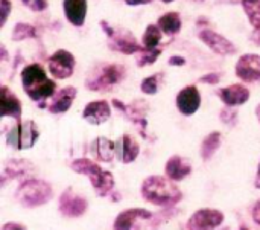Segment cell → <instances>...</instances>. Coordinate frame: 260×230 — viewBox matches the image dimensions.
<instances>
[{"mask_svg": "<svg viewBox=\"0 0 260 230\" xmlns=\"http://www.w3.org/2000/svg\"><path fill=\"white\" fill-rule=\"evenodd\" d=\"M201 105V95L195 85L184 87L177 95V108L183 116H192L200 110Z\"/></svg>", "mask_w": 260, "mask_h": 230, "instance_id": "cell-13", "label": "cell"}, {"mask_svg": "<svg viewBox=\"0 0 260 230\" xmlns=\"http://www.w3.org/2000/svg\"><path fill=\"white\" fill-rule=\"evenodd\" d=\"M35 37H37V29L27 23H18L12 31V40L14 41H20L24 38H35Z\"/></svg>", "mask_w": 260, "mask_h": 230, "instance_id": "cell-28", "label": "cell"}, {"mask_svg": "<svg viewBox=\"0 0 260 230\" xmlns=\"http://www.w3.org/2000/svg\"><path fill=\"white\" fill-rule=\"evenodd\" d=\"M158 27L166 35H177L181 29V18L178 12H166L158 18Z\"/></svg>", "mask_w": 260, "mask_h": 230, "instance_id": "cell-25", "label": "cell"}, {"mask_svg": "<svg viewBox=\"0 0 260 230\" xmlns=\"http://www.w3.org/2000/svg\"><path fill=\"white\" fill-rule=\"evenodd\" d=\"M233 107H227V108H222L221 110V119L222 122H225L227 125H235L236 124V116L238 113L235 110H232Z\"/></svg>", "mask_w": 260, "mask_h": 230, "instance_id": "cell-31", "label": "cell"}, {"mask_svg": "<svg viewBox=\"0 0 260 230\" xmlns=\"http://www.w3.org/2000/svg\"><path fill=\"white\" fill-rule=\"evenodd\" d=\"M140 194L145 202L160 208H172L183 198V192L175 182L161 176L146 177L142 183Z\"/></svg>", "mask_w": 260, "mask_h": 230, "instance_id": "cell-1", "label": "cell"}, {"mask_svg": "<svg viewBox=\"0 0 260 230\" xmlns=\"http://www.w3.org/2000/svg\"><path fill=\"white\" fill-rule=\"evenodd\" d=\"M250 40H251V41H253L254 44L260 46V27H256V29L253 31V34H251Z\"/></svg>", "mask_w": 260, "mask_h": 230, "instance_id": "cell-38", "label": "cell"}, {"mask_svg": "<svg viewBox=\"0 0 260 230\" xmlns=\"http://www.w3.org/2000/svg\"><path fill=\"white\" fill-rule=\"evenodd\" d=\"M218 95L227 107H239L250 99V90L244 84H233L221 89Z\"/></svg>", "mask_w": 260, "mask_h": 230, "instance_id": "cell-20", "label": "cell"}, {"mask_svg": "<svg viewBox=\"0 0 260 230\" xmlns=\"http://www.w3.org/2000/svg\"><path fill=\"white\" fill-rule=\"evenodd\" d=\"M35 172V168L32 165V162L26 160V159H12L8 160L5 163V169H3V185L5 180H14V179H23V177H29Z\"/></svg>", "mask_w": 260, "mask_h": 230, "instance_id": "cell-21", "label": "cell"}, {"mask_svg": "<svg viewBox=\"0 0 260 230\" xmlns=\"http://www.w3.org/2000/svg\"><path fill=\"white\" fill-rule=\"evenodd\" d=\"M0 114L2 118H14L17 122H21V102L6 85L0 89Z\"/></svg>", "mask_w": 260, "mask_h": 230, "instance_id": "cell-15", "label": "cell"}, {"mask_svg": "<svg viewBox=\"0 0 260 230\" xmlns=\"http://www.w3.org/2000/svg\"><path fill=\"white\" fill-rule=\"evenodd\" d=\"M152 218V212L142 209V208H131V209H125L123 212H120L114 223H113V230H133L134 224L140 220H151Z\"/></svg>", "mask_w": 260, "mask_h": 230, "instance_id": "cell-14", "label": "cell"}, {"mask_svg": "<svg viewBox=\"0 0 260 230\" xmlns=\"http://www.w3.org/2000/svg\"><path fill=\"white\" fill-rule=\"evenodd\" d=\"M76 93H78V90L75 87H64V89L55 92V95L50 98V102L47 105V110L52 114L66 113L70 108L73 99L76 98Z\"/></svg>", "mask_w": 260, "mask_h": 230, "instance_id": "cell-18", "label": "cell"}, {"mask_svg": "<svg viewBox=\"0 0 260 230\" xmlns=\"http://www.w3.org/2000/svg\"><path fill=\"white\" fill-rule=\"evenodd\" d=\"M198 37L204 44H207L218 55L225 56V55L236 53V46L230 40H227L225 37H222L221 34H218L212 29H203Z\"/></svg>", "mask_w": 260, "mask_h": 230, "instance_id": "cell-12", "label": "cell"}, {"mask_svg": "<svg viewBox=\"0 0 260 230\" xmlns=\"http://www.w3.org/2000/svg\"><path fill=\"white\" fill-rule=\"evenodd\" d=\"M256 116H257V119H259V122H260V104H259V107L256 108Z\"/></svg>", "mask_w": 260, "mask_h": 230, "instance_id": "cell-41", "label": "cell"}, {"mask_svg": "<svg viewBox=\"0 0 260 230\" xmlns=\"http://www.w3.org/2000/svg\"><path fill=\"white\" fill-rule=\"evenodd\" d=\"M126 75L123 66L119 64H108L101 69H96L94 73L87 79V87L93 92H104L120 82Z\"/></svg>", "mask_w": 260, "mask_h": 230, "instance_id": "cell-6", "label": "cell"}, {"mask_svg": "<svg viewBox=\"0 0 260 230\" xmlns=\"http://www.w3.org/2000/svg\"><path fill=\"white\" fill-rule=\"evenodd\" d=\"M165 174L174 182H181L192 174V165L181 156H172L165 166Z\"/></svg>", "mask_w": 260, "mask_h": 230, "instance_id": "cell-19", "label": "cell"}, {"mask_svg": "<svg viewBox=\"0 0 260 230\" xmlns=\"http://www.w3.org/2000/svg\"><path fill=\"white\" fill-rule=\"evenodd\" d=\"M91 153H93V156H94L98 160L108 163V162H111V160L114 159V156H116V143L111 142L110 139L101 136V137L94 139V142H93V145H91Z\"/></svg>", "mask_w": 260, "mask_h": 230, "instance_id": "cell-23", "label": "cell"}, {"mask_svg": "<svg viewBox=\"0 0 260 230\" xmlns=\"http://www.w3.org/2000/svg\"><path fill=\"white\" fill-rule=\"evenodd\" d=\"M239 230H250V229H248V227H241Z\"/></svg>", "mask_w": 260, "mask_h": 230, "instance_id": "cell-43", "label": "cell"}, {"mask_svg": "<svg viewBox=\"0 0 260 230\" xmlns=\"http://www.w3.org/2000/svg\"><path fill=\"white\" fill-rule=\"evenodd\" d=\"M225 215L222 211L218 209H198L189 220L187 230H216L224 224Z\"/></svg>", "mask_w": 260, "mask_h": 230, "instance_id": "cell-7", "label": "cell"}, {"mask_svg": "<svg viewBox=\"0 0 260 230\" xmlns=\"http://www.w3.org/2000/svg\"><path fill=\"white\" fill-rule=\"evenodd\" d=\"M251 217H253V221L260 226V198L253 205V208H251Z\"/></svg>", "mask_w": 260, "mask_h": 230, "instance_id": "cell-36", "label": "cell"}, {"mask_svg": "<svg viewBox=\"0 0 260 230\" xmlns=\"http://www.w3.org/2000/svg\"><path fill=\"white\" fill-rule=\"evenodd\" d=\"M139 153H140V145L129 134H123L116 142V157L119 162L125 165L133 163L139 157Z\"/></svg>", "mask_w": 260, "mask_h": 230, "instance_id": "cell-16", "label": "cell"}, {"mask_svg": "<svg viewBox=\"0 0 260 230\" xmlns=\"http://www.w3.org/2000/svg\"><path fill=\"white\" fill-rule=\"evenodd\" d=\"M161 50L160 49H146L143 47L140 52H139V58H137V64L142 67V66H146V64H152L158 56H160Z\"/></svg>", "mask_w": 260, "mask_h": 230, "instance_id": "cell-29", "label": "cell"}, {"mask_svg": "<svg viewBox=\"0 0 260 230\" xmlns=\"http://www.w3.org/2000/svg\"><path fill=\"white\" fill-rule=\"evenodd\" d=\"M101 26L104 27L105 34L110 37V47L113 50H117V52H122L126 55H133V53H139L143 49L128 31L116 32L113 27H110L107 24V21H101Z\"/></svg>", "mask_w": 260, "mask_h": 230, "instance_id": "cell-9", "label": "cell"}, {"mask_svg": "<svg viewBox=\"0 0 260 230\" xmlns=\"http://www.w3.org/2000/svg\"><path fill=\"white\" fill-rule=\"evenodd\" d=\"M70 168L76 174H82L90 179V183L98 197H108L113 192L114 185H116L114 176L110 171H105L104 168H101L93 160L81 157V159L73 160Z\"/></svg>", "mask_w": 260, "mask_h": 230, "instance_id": "cell-3", "label": "cell"}, {"mask_svg": "<svg viewBox=\"0 0 260 230\" xmlns=\"http://www.w3.org/2000/svg\"><path fill=\"white\" fill-rule=\"evenodd\" d=\"M152 0H125L126 5L129 6H137V5H146V3H151Z\"/></svg>", "mask_w": 260, "mask_h": 230, "instance_id": "cell-39", "label": "cell"}, {"mask_svg": "<svg viewBox=\"0 0 260 230\" xmlns=\"http://www.w3.org/2000/svg\"><path fill=\"white\" fill-rule=\"evenodd\" d=\"M75 64V56L69 50L59 49L49 58V72L56 79H66L73 75Z\"/></svg>", "mask_w": 260, "mask_h": 230, "instance_id": "cell-10", "label": "cell"}, {"mask_svg": "<svg viewBox=\"0 0 260 230\" xmlns=\"http://www.w3.org/2000/svg\"><path fill=\"white\" fill-rule=\"evenodd\" d=\"M221 230H230L229 227H224V229H221Z\"/></svg>", "mask_w": 260, "mask_h": 230, "instance_id": "cell-44", "label": "cell"}, {"mask_svg": "<svg viewBox=\"0 0 260 230\" xmlns=\"http://www.w3.org/2000/svg\"><path fill=\"white\" fill-rule=\"evenodd\" d=\"M2 230H27V227L21 223H17V221H9V223H5L2 226Z\"/></svg>", "mask_w": 260, "mask_h": 230, "instance_id": "cell-34", "label": "cell"}, {"mask_svg": "<svg viewBox=\"0 0 260 230\" xmlns=\"http://www.w3.org/2000/svg\"><path fill=\"white\" fill-rule=\"evenodd\" d=\"M161 73L160 75H152L149 78H145L140 84V89L143 93L146 95H155L157 93V89H158V79H160Z\"/></svg>", "mask_w": 260, "mask_h": 230, "instance_id": "cell-30", "label": "cell"}, {"mask_svg": "<svg viewBox=\"0 0 260 230\" xmlns=\"http://www.w3.org/2000/svg\"><path fill=\"white\" fill-rule=\"evenodd\" d=\"M200 81L201 82H207V84H216V82L221 81V75H218V73H209V75H204Z\"/></svg>", "mask_w": 260, "mask_h": 230, "instance_id": "cell-35", "label": "cell"}, {"mask_svg": "<svg viewBox=\"0 0 260 230\" xmlns=\"http://www.w3.org/2000/svg\"><path fill=\"white\" fill-rule=\"evenodd\" d=\"M242 8L253 27H260V0H242Z\"/></svg>", "mask_w": 260, "mask_h": 230, "instance_id": "cell-27", "label": "cell"}, {"mask_svg": "<svg viewBox=\"0 0 260 230\" xmlns=\"http://www.w3.org/2000/svg\"><path fill=\"white\" fill-rule=\"evenodd\" d=\"M15 198L23 208L34 209L49 203L53 198V189L47 182L30 177L18 185Z\"/></svg>", "mask_w": 260, "mask_h": 230, "instance_id": "cell-4", "label": "cell"}, {"mask_svg": "<svg viewBox=\"0 0 260 230\" xmlns=\"http://www.w3.org/2000/svg\"><path fill=\"white\" fill-rule=\"evenodd\" d=\"M221 145H222V134L219 131H213L209 136H206L201 143V159L204 162H209L215 156V153L221 148Z\"/></svg>", "mask_w": 260, "mask_h": 230, "instance_id": "cell-24", "label": "cell"}, {"mask_svg": "<svg viewBox=\"0 0 260 230\" xmlns=\"http://www.w3.org/2000/svg\"><path fill=\"white\" fill-rule=\"evenodd\" d=\"M111 116L110 104L107 101H91L82 111V118L91 125H101Z\"/></svg>", "mask_w": 260, "mask_h": 230, "instance_id": "cell-17", "label": "cell"}, {"mask_svg": "<svg viewBox=\"0 0 260 230\" xmlns=\"http://www.w3.org/2000/svg\"><path fill=\"white\" fill-rule=\"evenodd\" d=\"M88 209V200L84 198L82 195L73 192L72 188L66 189L58 203V211L62 217L66 218H79L82 217Z\"/></svg>", "mask_w": 260, "mask_h": 230, "instance_id": "cell-8", "label": "cell"}, {"mask_svg": "<svg viewBox=\"0 0 260 230\" xmlns=\"http://www.w3.org/2000/svg\"><path fill=\"white\" fill-rule=\"evenodd\" d=\"M161 2H165V3H171V2H174V0H161Z\"/></svg>", "mask_w": 260, "mask_h": 230, "instance_id": "cell-42", "label": "cell"}, {"mask_svg": "<svg viewBox=\"0 0 260 230\" xmlns=\"http://www.w3.org/2000/svg\"><path fill=\"white\" fill-rule=\"evenodd\" d=\"M169 64H171V66H183V64H186V60H184L183 56L174 55V56L169 58Z\"/></svg>", "mask_w": 260, "mask_h": 230, "instance_id": "cell-37", "label": "cell"}, {"mask_svg": "<svg viewBox=\"0 0 260 230\" xmlns=\"http://www.w3.org/2000/svg\"><path fill=\"white\" fill-rule=\"evenodd\" d=\"M254 186L260 189V163H259V168H257V174H256V182H254Z\"/></svg>", "mask_w": 260, "mask_h": 230, "instance_id": "cell-40", "label": "cell"}, {"mask_svg": "<svg viewBox=\"0 0 260 230\" xmlns=\"http://www.w3.org/2000/svg\"><path fill=\"white\" fill-rule=\"evenodd\" d=\"M160 41H161V29L158 27V24H149L143 34V38H142L143 47L157 49Z\"/></svg>", "mask_w": 260, "mask_h": 230, "instance_id": "cell-26", "label": "cell"}, {"mask_svg": "<svg viewBox=\"0 0 260 230\" xmlns=\"http://www.w3.org/2000/svg\"><path fill=\"white\" fill-rule=\"evenodd\" d=\"M236 76L244 82L260 81V55L247 53L236 63Z\"/></svg>", "mask_w": 260, "mask_h": 230, "instance_id": "cell-11", "label": "cell"}, {"mask_svg": "<svg viewBox=\"0 0 260 230\" xmlns=\"http://www.w3.org/2000/svg\"><path fill=\"white\" fill-rule=\"evenodd\" d=\"M64 14L73 26H82L87 17V0H64Z\"/></svg>", "mask_w": 260, "mask_h": 230, "instance_id": "cell-22", "label": "cell"}, {"mask_svg": "<svg viewBox=\"0 0 260 230\" xmlns=\"http://www.w3.org/2000/svg\"><path fill=\"white\" fill-rule=\"evenodd\" d=\"M30 11L41 12L47 8V0H21Z\"/></svg>", "mask_w": 260, "mask_h": 230, "instance_id": "cell-32", "label": "cell"}, {"mask_svg": "<svg viewBox=\"0 0 260 230\" xmlns=\"http://www.w3.org/2000/svg\"><path fill=\"white\" fill-rule=\"evenodd\" d=\"M21 84L27 96L40 107H46V101L56 92L55 81L47 78L44 67L40 64H29L21 70Z\"/></svg>", "mask_w": 260, "mask_h": 230, "instance_id": "cell-2", "label": "cell"}, {"mask_svg": "<svg viewBox=\"0 0 260 230\" xmlns=\"http://www.w3.org/2000/svg\"><path fill=\"white\" fill-rule=\"evenodd\" d=\"M0 9H2V21H0V26L3 27L6 20H8V15L12 9V5L9 3V0H0Z\"/></svg>", "mask_w": 260, "mask_h": 230, "instance_id": "cell-33", "label": "cell"}, {"mask_svg": "<svg viewBox=\"0 0 260 230\" xmlns=\"http://www.w3.org/2000/svg\"><path fill=\"white\" fill-rule=\"evenodd\" d=\"M40 137L38 127L34 121H21L17 122L11 130L6 133V143L18 151L32 148Z\"/></svg>", "mask_w": 260, "mask_h": 230, "instance_id": "cell-5", "label": "cell"}]
</instances>
